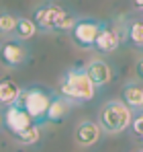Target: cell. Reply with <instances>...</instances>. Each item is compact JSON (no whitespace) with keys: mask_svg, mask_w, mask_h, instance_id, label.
I'll return each mask as SVG.
<instances>
[{"mask_svg":"<svg viewBox=\"0 0 143 152\" xmlns=\"http://www.w3.org/2000/svg\"><path fill=\"white\" fill-rule=\"evenodd\" d=\"M14 25H17V17L12 12H0V37H8L12 35L14 31Z\"/></svg>","mask_w":143,"mask_h":152,"instance_id":"17","label":"cell"},{"mask_svg":"<svg viewBox=\"0 0 143 152\" xmlns=\"http://www.w3.org/2000/svg\"><path fill=\"white\" fill-rule=\"evenodd\" d=\"M72 105H74V103H70L66 97L53 95V99H51V103H49L47 113H45V119H43V121H61V119L68 115V111H70Z\"/></svg>","mask_w":143,"mask_h":152,"instance_id":"12","label":"cell"},{"mask_svg":"<svg viewBox=\"0 0 143 152\" xmlns=\"http://www.w3.org/2000/svg\"><path fill=\"white\" fill-rule=\"evenodd\" d=\"M2 119H4V124L2 126L6 127L10 134H17V132H21L25 127L33 126L35 121L31 119V115L23 111L21 107H17L14 103L12 105H6V109H4V113H2Z\"/></svg>","mask_w":143,"mask_h":152,"instance_id":"8","label":"cell"},{"mask_svg":"<svg viewBox=\"0 0 143 152\" xmlns=\"http://www.w3.org/2000/svg\"><path fill=\"white\" fill-rule=\"evenodd\" d=\"M100 23L102 21H96V19H76L74 27L70 29L74 43L82 50H90L94 43L96 33L100 29Z\"/></svg>","mask_w":143,"mask_h":152,"instance_id":"6","label":"cell"},{"mask_svg":"<svg viewBox=\"0 0 143 152\" xmlns=\"http://www.w3.org/2000/svg\"><path fill=\"white\" fill-rule=\"evenodd\" d=\"M33 23L37 25L39 31H61V33H70V29L76 23V17L72 15L70 10H66L64 6H59L53 0H49L47 4L35 8Z\"/></svg>","mask_w":143,"mask_h":152,"instance_id":"2","label":"cell"},{"mask_svg":"<svg viewBox=\"0 0 143 152\" xmlns=\"http://www.w3.org/2000/svg\"><path fill=\"white\" fill-rule=\"evenodd\" d=\"M2 124H4V119H2V111H0V127H2Z\"/></svg>","mask_w":143,"mask_h":152,"instance_id":"21","label":"cell"},{"mask_svg":"<svg viewBox=\"0 0 143 152\" xmlns=\"http://www.w3.org/2000/svg\"><path fill=\"white\" fill-rule=\"evenodd\" d=\"M86 74L88 78L92 80V84H94L96 88H100V86H106L110 80H113V68H110V64L108 62H104V60H92L86 68Z\"/></svg>","mask_w":143,"mask_h":152,"instance_id":"10","label":"cell"},{"mask_svg":"<svg viewBox=\"0 0 143 152\" xmlns=\"http://www.w3.org/2000/svg\"><path fill=\"white\" fill-rule=\"evenodd\" d=\"M123 39H125V37L119 33V29L106 25V23H100V29H98V33H96L92 48H94L96 51H100V53H113V51L119 50Z\"/></svg>","mask_w":143,"mask_h":152,"instance_id":"7","label":"cell"},{"mask_svg":"<svg viewBox=\"0 0 143 152\" xmlns=\"http://www.w3.org/2000/svg\"><path fill=\"white\" fill-rule=\"evenodd\" d=\"M21 93V86L14 82V80H8V78H2L0 80V105L6 107V105H12L17 101Z\"/></svg>","mask_w":143,"mask_h":152,"instance_id":"14","label":"cell"},{"mask_svg":"<svg viewBox=\"0 0 143 152\" xmlns=\"http://www.w3.org/2000/svg\"><path fill=\"white\" fill-rule=\"evenodd\" d=\"M131 119H133V111L121 99H113L100 107L96 124L104 134H121L131 126Z\"/></svg>","mask_w":143,"mask_h":152,"instance_id":"3","label":"cell"},{"mask_svg":"<svg viewBox=\"0 0 143 152\" xmlns=\"http://www.w3.org/2000/svg\"><path fill=\"white\" fill-rule=\"evenodd\" d=\"M141 109H143V107H141Z\"/></svg>","mask_w":143,"mask_h":152,"instance_id":"23","label":"cell"},{"mask_svg":"<svg viewBox=\"0 0 143 152\" xmlns=\"http://www.w3.org/2000/svg\"><path fill=\"white\" fill-rule=\"evenodd\" d=\"M133 6H135L137 10H143V0H133Z\"/></svg>","mask_w":143,"mask_h":152,"instance_id":"20","label":"cell"},{"mask_svg":"<svg viewBox=\"0 0 143 152\" xmlns=\"http://www.w3.org/2000/svg\"><path fill=\"white\" fill-rule=\"evenodd\" d=\"M121 101L125 103L131 111H139L143 107V86L141 84H135V82H127L123 86Z\"/></svg>","mask_w":143,"mask_h":152,"instance_id":"11","label":"cell"},{"mask_svg":"<svg viewBox=\"0 0 143 152\" xmlns=\"http://www.w3.org/2000/svg\"><path fill=\"white\" fill-rule=\"evenodd\" d=\"M100 127L96 121L92 119H82L78 126H76V132H74V140H76V144H80V146H84V148H90V146H94L96 142L100 140Z\"/></svg>","mask_w":143,"mask_h":152,"instance_id":"9","label":"cell"},{"mask_svg":"<svg viewBox=\"0 0 143 152\" xmlns=\"http://www.w3.org/2000/svg\"><path fill=\"white\" fill-rule=\"evenodd\" d=\"M51 99H53V93H49L47 88L31 86V88H21L14 105L21 107L23 111H27L31 115V119L41 126L43 119H45V113H47V107L51 103Z\"/></svg>","mask_w":143,"mask_h":152,"instance_id":"4","label":"cell"},{"mask_svg":"<svg viewBox=\"0 0 143 152\" xmlns=\"http://www.w3.org/2000/svg\"><path fill=\"white\" fill-rule=\"evenodd\" d=\"M57 93L70 103H86L96 97V86L88 78L84 68H72L59 78Z\"/></svg>","mask_w":143,"mask_h":152,"instance_id":"1","label":"cell"},{"mask_svg":"<svg viewBox=\"0 0 143 152\" xmlns=\"http://www.w3.org/2000/svg\"><path fill=\"white\" fill-rule=\"evenodd\" d=\"M27 60H29V50L27 45H23V41L12 39V41L0 43V66L14 70V68L25 66Z\"/></svg>","mask_w":143,"mask_h":152,"instance_id":"5","label":"cell"},{"mask_svg":"<svg viewBox=\"0 0 143 152\" xmlns=\"http://www.w3.org/2000/svg\"><path fill=\"white\" fill-rule=\"evenodd\" d=\"M133 152H143V148H137V150H133Z\"/></svg>","mask_w":143,"mask_h":152,"instance_id":"22","label":"cell"},{"mask_svg":"<svg viewBox=\"0 0 143 152\" xmlns=\"http://www.w3.org/2000/svg\"><path fill=\"white\" fill-rule=\"evenodd\" d=\"M12 136H14V140H17L19 144H23V146H33V144H37L39 138H41V126H39V124H33V126L25 127V129L12 134Z\"/></svg>","mask_w":143,"mask_h":152,"instance_id":"15","label":"cell"},{"mask_svg":"<svg viewBox=\"0 0 143 152\" xmlns=\"http://www.w3.org/2000/svg\"><path fill=\"white\" fill-rule=\"evenodd\" d=\"M125 39H129L135 48H143V21H131L125 29Z\"/></svg>","mask_w":143,"mask_h":152,"instance_id":"16","label":"cell"},{"mask_svg":"<svg viewBox=\"0 0 143 152\" xmlns=\"http://www.w3.org/2000/svg\"><path fill=\"white\" fill-rule=\"evenodd\" d=\"M131 129H133V134H135V138L137 140H141V144H143V111H139L133 119H131Z\"/></svg>","mask_w":143,"mask_h":152,"instance_id":"18","label":"cell"},{"mask_svg":"<svg viewBox=\"0 0 143 152\" xmlns=\"http://www.w3.org/2000/svg\"><path fill=\"white\" fill-rule=\"evenodd\" d=\"M135 74H137L139 80H143V58L137 60V64H135Z\"/></svg>","mask_w":143,"mask_h":152,"instance_id":"19","label":"cell"},{"mask_svg":"<svg viewBox=\"0 0 143 152\" xmlns=\"http://www.w3.org/2000/svg\"><path fill=\"white\" fill-rule=\"evenodd\" d=\"M37 25L33 23V19L29 17H17V25L12 31V37L19 39V41H27V39H33L37 35Z\"/></svg>","mask_w":143,"mask_h":152,"instance_id":"13","label":"cell"}]
</instances>
